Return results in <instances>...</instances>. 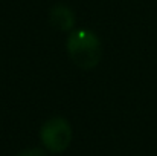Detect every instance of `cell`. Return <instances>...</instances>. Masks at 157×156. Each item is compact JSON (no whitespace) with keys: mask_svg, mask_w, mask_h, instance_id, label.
<instances>
[{"mask_svg":"<svg viewBox=\"0 0 157 156\" xmlns=\"http://www.w3.org/2000/svg\"><path fill=\"white\" fill-rule=\"evenodd\" d=\"M67 52L81 69H93L101 58V42L89 29L73 31L67 38Z\"/></svg>","mask_w":157,"mask_h":156,"instance_id":"obj_1","label":"cell"},{"mask_svg":"<svg viewBox=\"0 0 157 156\" xmlns=\"http://www.w3.org/2000/svg\"><path fill=\"white\" fill-rule=\"evenodd\" d=\"M40 138L48 150L52 153H61L72 141V129L64 118H52L43 124Z\"/></svg>","mask_w":157,"mask_h":156,"instance_id":"obj_2","label":"cell"},{"mask_svg":"<svg viewBox=\"0 0 157 156\" xmlns=\"http://www.w3.org/2000/svg\"><path fill=\"white\" fill-rule=\"evenodd\" d=\"M51 25L53 28H56L58 31H69L73 26L75 22V14L72 12V9L63 3L55 5L51 9Z\"/></svg>","mask_w":157,"mask_h":156,"instance_id":"obj_3","label":"cell"},{"mask_svg":"<svg viewBox=\"0 0 157 156\" xmlns=\"http://www.w3.org/2000/svg\"><path fill=\"white\" fill-rule=\"evenodd\" d=\"M17 156H46V153L41 149H26V150H21Z\"/></svg>","mask_w":157,"mask_h":156,"instance_id":"obj_4","label":"cell"}]
</instances>
